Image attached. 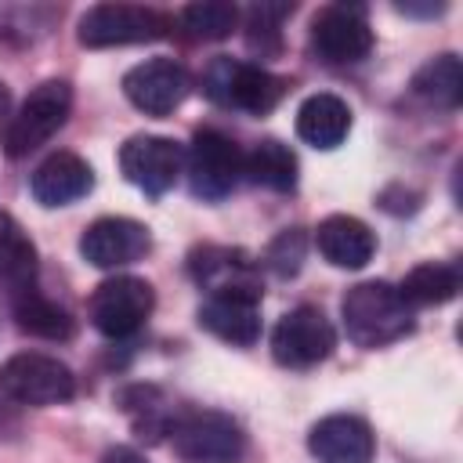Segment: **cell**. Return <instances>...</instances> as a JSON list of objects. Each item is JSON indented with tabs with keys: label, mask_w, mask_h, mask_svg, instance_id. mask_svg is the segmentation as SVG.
Listing matches in <instances>:
<instances>
[{
	"label": "cell",
	"mask_w": 463,
	"mask_h": 463,
	"mask_svg": "<svg viewBox=\"0 0 463 463\" xmlns=\"http://www.w3.org/2000/svg\"><path fill=\"white\" fill-rule=\"evenodd\" d=\"M192 90V76L174 58H148L123 76V94L145 116H170Z\"/></svg>",
	"instance_id": "obj_13"
},
{
	"label": "cell",
	"mask_w": 463,
	"mask_h": 463,
	"mask_svg": "<svg viewBox=\"0 0 463 463\" xmlns=\"http://www.w3.org/2000/svg\"><path fill=\"white\" fill-rule=\"evenodd\" d=\"M199 326L224 344L250 347L260 336V289L257 286H228L213 289L199 307Z\"/></svg>",
	"instance_id": "obj_12"
},
{
	"label": "cell",
	"mask_w": 463,
	"mask_h": 463,
	"mask_svg": "<svg viewBox=\"0 0 463 463\" xmlns=\"http://www.w3.org/2000/svg\"><path fill=\"white\" fill-rule=\"evenodd\" d=\"M29 188L40 206H69L94 188V170L76 152H54L33 170Z\"/></svg>",
	"instance_id": "obj_16"
},
{
	"label": "cell",
	"mask_w": 463,
	"mask_h": 463,
	"mask_svg": "<svg viewBox=\"0 0 463 463\" xmlns=\"http://www.w3.org/2000/svg\"><path fill=\"white\" fill-rule=\"evenodd\" d=\"M152 250V235L141 221L130 217H98L80 235V253L94 268H127Z\"/></svg>",
	"instance_id": "obj_14"
},
{
	"label": "cell",
	"mask_w": 463,
	"mask_h": 463,
	"mask_svg": "<svg viewBox=\"0 0 463 463\" xmlns=\"http://www.w3.org/2000/svg\"><path fill=\"white\" fill-rule=\"evenodd\" d=\"M402 14H412V18H434L445 11V4H398Z\"/></svg>",
	"instance_id": "obj_29"
},
{
	"label": "cell",
	"mask_w": 463,
	"mask_h": 463,
	"mask_svg": "<svg viewBox=\"0 0 463 463\" xmlns=\"http://www.w3.org/2000/svg\"><path fill=\"white\" fill-rule=\"evenodd\" d=\"M412 90L438 105V109H456L463 98V65L456 54H438L430 58L416 76H412Z\"/></svg>",
	"instance_id": "obj_22"
},
{
	"label": "cell",
	"mask_w": 463,
	"mask_h": 463,
	"mask_svg": "<svg viewBox=\"0 0 463 463\" xmlns=\"http://www.w3.org/2000/svg\"><path fill=\"white\" fill-rule=\"evenodd\" d=\"M333 347H336V333L329 318L311 304L286 311L271 329V354L279 365H289V369L318 365L322 358L333 354Z\"/></svg>",
	"instance_id": "obj_9"
},
{
	"label": "cell",
	"mask_w": 463,
	"mask_h": 463,
	"mask_svg": "<svg viewBox=\"0 0 463 463\" xmlns=\"http://www.w3.org/2000/svg\"><path fill=\"white\" fill-rule=\"evenodd\" d=\"M14 318L18 329L43 336V340H69L72 336V318L61 304H54L51 297L36 293L33 286H22V293L14 297Z\"/></svg>",
	"instance_id": "obj_20"
},
{
	"label": "cell",
	"mask_w": 463,
	"mask_h": 463,
	"mask_svg": "<svg viewBox=\"0 0 463 463\" xmlns=\"http://www.w3.org/2000/svg\"><path fill=\"white\" fill-rule=\"evenodd\" d=\"M0 394L18 405H61L76 394V376L51 354L22 351L0 365Z\"/></svg>",
	"instance_id": "obj_4"
},
{
	"label": "cell",
	"mask_w": 463,
	"mask_h": 463,
	"mask_svg": "<svg viewBox=\"0 0 463 463\" xmlns=\"http://www.w3.org/2000/svg\"><path fill=\"white\" fill-rule=\"evenodd\" d=\"M351 130V109L336 94H311L297 109V134L315 148H336Z\"/></svg>",
	"instance_id": "obj_18"
},
{
	"label": "cell",
	"mask_w": 463,
	"mask_h": 463,
	"mask_svg": "<svg viewBox=\"0 0 463 463\" xmlns=\"http://www.w3.org/2000/svg\"><path fill=\"white\" fill-rule=\"evenodd\" d=\"M181 25L188 29V36L195 40H224L235 33L239 25V7L224 4V0H203V4H188L181 11Z\"/></svg>",
	"instance_id": "obj_25"
},
{
	"label": "cell",
	"mask_w": 463,
	"mask_h": 463,
	"mask_svg": "<svg viewBox=\"0 0 463 463\" xmlns=\"http://www.w3.org/2000/svg\"><path fill=\"white\" fill-rule=\"evenodd\" d=\"M347 340L358 347H383L391 340H402L412 329V304L398 293L391 282H358L340 300Z\"/></svg>",
	"instance_id": "obj_1"
},
{
	"label": "cell",
	"mask_w": 463,
	"mask_h": 463,
	"mask_svg": "<svg viewBox=\"0 0 463 463\" xmlns=\"http://www.w3.org/2000/svg\"><path fill=\"white\" fill-rule=\"evenodd\" d=\"M72 109V87L65 80H43L40 87L29 90V98L11 112V123L4 130V152L11 159H22L47 145L69 119Z\"/></svg>",
	"instance_id": "obj_3"
},
{
	"label": "cell",
	"mask_w": 463,
	"mask_h": 463,
	"mask_svg": "<svg viewBox=\"0 0 463 463\" xmlns=\"http://www.w3.org/2000/svg\"><path fill=\"white\" fill-rule=\"evenodd\" d=\"M170 18L156 7L137 4H94L80 18V43L83 47H127V43H148L163 40L170 33Z\"/></svg>",
	"instance_id": "obj_6"
},
{
	"label": "cell",
	"mask_w": 463,
	"mask_h": 463,
	"mask_svg": "<svg viewBox=\"0 0 463 463\" xmlns=\"http://www.w3.org/2000/svg\"><path fill=\"white\" fill-rule=\"evenodd\" d=\"M203 90L210 101H217L224 109H242L250 116H264L282 101L286 80L268 72L264 65H250V61H235V58H213L203 72Z\"/></svg>",
	"instance_id": "obj_2"
},
{
	"label": "cell",
	"mask_w": 463,
	"mask_h": 463,
	"mask_svg": "<svg viewBox=\"0 0 463 463\" xmlns=\"http://www.w3.org/2000/svg\"><path fill=\"white\" fill-rule=\"evenodd\" d=\"M36 275V246L11 213H0V282L22 289Z\"/></svg>",
	"instance_id": "obj_21"
},
{
	"label": "cell",
	"mask_w": 463,
	"mask_h": 463,
	"mask_svg": "<svg viewBox=\"0 0 463 463\" xmlns=\"http://www.w3.org/2000/svg\"><path fill=\"white\" fill-rule=\"evenodd\" d=\"M7 123H11V90L0 83V134L7 130Z\"/></svg>",
	"instance_id": "obj_30"
},
{
	"label": "cell",
	"mask_w": 463,
	"mask_h": 463,
	"mask_svg": "<svg viewBox=\"0 0 463 463\" xmlns=\"http://www.w3.org/2000/svg\"><path fill=\"white\" fill-rule=\"evenodd\" d=\"M98 463H148V459H145L137 449H130V445H116V449H109Z\"/></svg>",
	"instance_id": "obj_28"
},
{
	"label": "cell",
	"mask_w": 463,
	"mask_h": 463,
	"mask_svg": "<svg viewBox=\"0 0 463 463\" xmlns=\"http://www.w3.org/2000/svg\"><path fill=\"white\" fill-rule=\"evenodd\" d=\"M311 47L329 65H354L373 51V29L365 7L329 4L311 18Z\"/></svg>",
	"instance_id": "obj_10"
},
{
	"label": "cell",
	"mask_w": 463,
	"mask_h": 463,
	"mask_svg": "<svg viewBox=\"0 0 463 463\" xmlns=\"http://www.w3.org/2000/svg\"><path fill=\"white\" fill-rule=\"evenodd\" d=\"M152 307H156V293H152V286L145 279L116 275V279H105L90 293L87 315H90V326L101 336L127 340V336H134L148 322Z\"/></svg>",
	"instance_id": "obj_7"
},
{
	"label": "cell",
	"mask_w": 463,
	"mask_h": 463,
	"mask_svg": "<svg viewBox=\"0 0 463 463\" xmlns=\"http://www.w3.org/2000/svg\"><path fill=\"white\" fill-rule=\"evenodd\" d=\"M307 449L318 463H373L376 438L362 416L333 412L311 427Z\"/></svg>",
	"instance_id": "obj_15"
},
{
	"label": "cell",
	"mask_w": 463,
	"mask_h": 463,
	"mask_svg": "<svg viewBox=\"0 0 463 463\" xmlns=\"http://www.w3.org/2000/svg\"><path fill=\"white\" fill-rule=\"evenodd\" d=\"M293 11V4H253L246 11V43L260 54H275L282 43V18Z\"/></svg>",
	"instance_id": "obj_26"
},
{
	"label": "cell",
	"mask_w": 463,
	"mask_h": 463,
	"mask_svg": "<svg viewBox=\"0 0 463 463\" xmlns=\"http://www.w3.org/2000/svg\"><path fill=\"white\" fill-rule=\"evenodd\" d=\"M192 275L199 282H206V289H228V286H257L253 282V264L242 260V253L235 250H217V246H203L192 253Z\"/></svg>",
	"instance_id": "obj_23"
},
{
	"label": "cell",
	"mask_w": 463,
	"mask_h": 463,
	"mask_svg": "<svg viewBox=\"0 0 463 463\" xmlns=\"http://www.w3.org/2000/svg\"><path fill=\"white\" fill-rule=\"evenodd\" d=\"M170 438H174L177 456L188 463H239L246 449L242 427L228 412H217V409L184 412L174 423Z\"/></svg>",
	"instance_id": "obj_8"
},
{
	"label": "cell",
	"mask_w": 463,
	"mask_h": 463,
	"mask_svg": "<svg viewBox=\"0 0 463 463\" xmlns=\"http://www.w3.org/2000/svg\"><path fill=\"white\" fill-rule=\"evenodd\" d=\"M315 246L318 253L333 264V268H347L358 271L373 260L376 253V235L365 221L351 217V213H333L326 221H318L315 228Z\"/></svg>",
	"instance_id": "obj_17"
},
{
	"label": "cell",
	"mask_w": 463,
	"mask_h": 463,
	"mask_svg": "<svg viewBox=\"0 0 463 463\" xmlns=\"http://www.w3.org/2000/svg\"><path fill=\"white\" fill-rule=\"evenodd\" d=\"M119 170L130 184H137L145 195H163L177 184L184 174V152L170 137L156 134H134L119 148Z\"/></svg>",
	"instance_id": "obj_11"
},
{
	"label": "cell",
	"mask_w": 463,
	"mask_h": 463,
	"mask_svg": "<svg viewBox=\"0 0 463 463\" xmlns=\"http://www.w3.org/2000/svg\"><path fill=\"white\" fill-rule=\"evenodd\" d=\"M300 260H304V235L293 228V232H282L268 253H264V264L275 271V275H297L300 271Z\"/></svg>",
	"instance_id": "obj_27"
},
{
	"label": "cell",
	"mask_w": 463,
	"mask_h": 463,
	"mask_svg": "<svg viewBox=\"0 0 463 463\" xmlns=\"http://www.w3.org/2000/svg\"><path fill=\"white\" fill-rule=\"evenodd\" d=\"M188 188L203 203H221L242 177V152L235 141L213 127H199L184 152Z\"/></svg>",
	"instance_id": "obj_5"
},
{
	"label": "cell",
	"mask_w": 463,
	"mask_h": 463,
	"mask_svg": "<svg viewBox=\"0 0 463 463\" xmlns=\"http://www.w3.org/2000/svg\"><path fill=\"white\" fill-rule=\"evenodd\" d=\"M242 174H250L253 184H264L271 192H293L297 188V156L279 137H264L253 145L250 156H242Z\"/></svg>",
	"instance_id": "obj_19"
},
{
	"label": "cell",
	"mask_w": 463,
	"mask_h": 463,
	"mask_svg": "<svg viewBox=\"0 0 463 463\" xmlns=\"http://www.w3.org/2000/svg\"><path fill=\"white\" fill-rule=\"evenodd\" d=\"M398 293L412 304V307H430V304H449L456 293H459V271L452 268V264H416L405 279H402V286H398Z\"/></svg>",
	"instance_id": "obj_24"
}]
</instances>
